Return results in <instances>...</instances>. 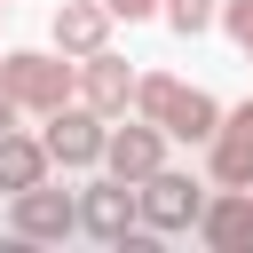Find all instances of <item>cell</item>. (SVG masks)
<instances>
[{
    "label": "cell",
    "instance_id": "ba28073f",
    "mask_svg": "<svg viewBox=\"0 0 253 253\" xmlns=\"http://www.w3.org/2000/svg\"><path fill=\"white\" fill-rule=\"evenodd\" d=\"M95 119H126L134 111V63L126 55H111V47H95V55H79V87H71Z\"/></svg>",
    "mask_w": 253,
    "mask_h": 253
},
{
    "label": "cell",
    "instance_id": "e0dca14e",
    "mask_svg": "<svg viewBox=\"0 0 253 253\" xmlns=\"http://www.w3.org/2000/svg\"><path fill=\"white\" fill-rule=\"evenodd\" d=\"M0 16H8V0H0Z\"/></svg>",
    "mask_w": 253,
    "mask_h": 253
},
{
    "label": "cell",
    "instance_id": "6da1fadb",
    "mask_svg": "<svg viewBox=\"0 0 253 253\" xmlns=\"http://www.w3.org/2000/svg\"><path fill=\"white\" fill-rule=\"evenodd\" d=\"M134 119L166 126V142H206L213 119H221V103H213L206 87L174 79V71H134Z\"/></svg>",
    "mask_w": 253,
    "mask_h": 253
},
{
    "label": "cell",
    "instance_id": "52a82bcc",
    "mask_svg": "<svg viewBox=\"0 0 253 253\" xmlns=\"http://www.w3.org/2000/svg\"><path fill=\"white\" fill-rule=\"evenodd\" d=\"M206 174L213 190H253V103L221 111L213 134H206Z\"/></svg>",
    "mask_w": 253,
    "mask_h": 253
},
{
    "label": "cell",
    "instance_id": "4fadbf2b",
    "mask_svg": "<svg viewBox=\"0 0 253 253\" xmlns=\"http://www.w3.org/2000/svg\"><path fill=\"white\" fill-rule=\"evenodd\" d=\"M213 8L221 0H158V16L182 32V40H198V32H213Z\"/></svg>",
    "mask_w": 253,
    "mask_h": 253
},
{
    "label": "cell",
    "instance_id": "8992f818",
    "mask_svg": "<svg viewBox=\"0 0 253 253\" xmlns=\"http://www.w3.org/2000/svg\"><path fill=\"white\" fill-rule=\"evenodd\" d=\"M103 174H119V182H142L150 166H166V126H150V119H111L103 126V158H95Z\"/></svg>",
    "mask_w": 253,
    "mask_h": 253
},
{
    "label": "cell",
    "instance_id": "7a4b0ae2",
    "mask_svg": "<svg viewBox=\"0 0 253 253\" xmlns=\"http://www.w3.org/2000/svg\"><path fill=\"white\" fill-rule=\"evenodd\" d=\"M71 87H79V63L63 47H16V55H0V95L16 111H32V119H47L55 103H71Z\"/></svg>",
    "mask_w": 253,
    "mask_h": 253
},
{
    "label": "cell",
    "instance_id": "30bf717a",
    "mask_svg": "<svg viewBox=\"0 0 253 253\" xmlns=\"http://www.w3.org/2000/svg\"><path fill=\"white\" fill-rule=\"evenodd\" d=\"M198 237L213 253H253V190H213L198 206Z\"/></svg>",
    "mask_w": 253,
    "mask_h": 253
},
{
    "label": "cell",
    "instance_id": "5b68a950",
    "mask_svg": "<svg viewBox=\"0 0 253 253\" xmlns=\"http://www.w3.org/2000/svg\"><path fill=\"white\" fill-rule=\"evenodd\" d=\"M8 229H16L24 245H55V237H71V229H79V198H71V190H55V182H32V190H16V198H8Z\"/></svg>",
    "mask_w": 253,
    "mask_h": 253
},
{
    "label": "cell",
    "instance_id": "9c48e42d",
    "mask_svg": "<svg viewBox=\"0 0 253 253\" xmlns=\"http://www.w3.org/2000/svg\"><path fill=\"white\" fill-rule=\"evenodd\" d=\"M79 229H87V237H103V245H119L126 229H142V221H134V182L95 174V182L79 190Z\"/></svg>",
    "mask_w": 253,
    "mask_h": 253
},
{
    "label": "cell",
    "instance_id": "8fae6325",
    "mask_svg": "<svg viewBox=\"0 0 253 253\" xmlns=\"http://www.w3.org/2000/svg\"><path fill=\"white\" fill-rule=\"evenodd\" d=\"M111 24H119V16H111L103 0H63V8L47 16V40H55L63 55H95V47H111Z\"/></svg>",
    "mask_w": 253,
    "mask_h": 253
},
{
    "label": "cell",
    "instance_id": "9a60e30c",
    "mask_svg": "<svg viewBox=\"0 0 253 253\" xmlns=\"http://www.w3.org/2000/svg\"><path fill=\"white\" fill-rule=\"evenodd\" d=\"M103 8H111L119 24H142V16H158V0H103Z\"/></svg>",
    "mask_w": 253,
    "mask_h": 253
},
{
    "label": "cell",
    "instance_id": "3957f363",
    "mask_svg": "<svg viewBox=\"0 0 253 253\" xmlns=\"http://www.w3.org/2000/svg\"><path fill=\"white\" fill-rule=\"evenodd\" d=\"M198 206H206V182H198V174H182V166H150V174L134 182V221H142V229H158V237L198 229Z\"/></svg>",
    "mask_w": 253,
    "mask_h": 253
},
{
    "label": "cell",
    "instance_id": "2e32d148",
    "mask_svg": "<svg viewBox=\"0 0 253 253\" xmlns=\"http://www.w3.org/2000/svg\"><path fill=\"white\" fill-rule=\"evenodd\" d=\"M16 119H24V111H16V103H8V95H0V134H8V126H16Z\"/></svg>",
    "mask_w": 253,
    "mask_h": 253
},
{
    "label": "cell",
    "instance_id": "277c9868",
    "mask_svg": "<svg viewBox=\"0 0 253 253\" xmlns=\"http://www.w3.org/2000/svg\"><path fill=\"white\" fill-rule=\"evenodd\" d=\"M103 126L111 119H95L79 95L71 103H55L47 111V134H40V150H47V166H71V174H95V158H103Z\"/></svg>",
    "mask_w": 253,
    "mask_h": 253
},
{
    "label": "cell",
    "instance_id": "7c38bea8",
    "mask_svg": "<svg viewBox=\"0 0 253 253\" xmlns=\"http://www.w3.org/2000/svg\"><path fill=\"white\" fill-rule=\"evenodd\" d=\"M32 182H47V150H40V134H0V190L16 198V190H32Z\"/></svg>",
    "mask_w": 253,
    "mask_h": 253
},
{
    "label": "cell",
    "instance_id": "5bb4252c",
    "mask_svg": "<svg viewBox=\"0 0 253 253\" xmlns=\"http://www.w3.org/2000/svg\"><path fill=\"white\" fill-rule=\"evenodd\" d=\"M213 24H221V32L237 40V55L253 63V0H221V8H213Z\"/></svg>",
    "mask_w": 253,
    "mask_h": 253
}]
</instances>
